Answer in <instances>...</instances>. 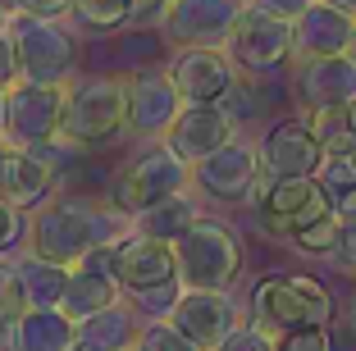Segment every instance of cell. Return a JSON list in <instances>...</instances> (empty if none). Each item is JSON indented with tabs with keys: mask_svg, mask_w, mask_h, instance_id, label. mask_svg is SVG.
<instances>
[{
	"mask_svg": "<svg viewBox=\"0 0 356 351\" xmlns=\"http://www.w3.org/2000/svg\"><path fill=\"white\" fill-rule=\"evenodd\" d=\"M133 233V219L110 206V197L96 201L83 192H55L42 210H32L28 247L60 265H83L92 251L115 247Z\"/></svg>",
	"mask_w": 356,
	"mask_h": 351,
	"instance_id": "cell-1",
	"label": "cell"
},
{
	"mask_svg": "<svg viewBox=\"0 0 356 351\" xmlns=\"http://www.w3.org/2000/svg\"><path fill=\"white\" fill-rule=\"evenodd\" d=\"M128 128V78L124 73H74L64 83V137L101 146Z\"/></svg>",
	"mask_w": 356,
	"mask_h": 351,
	"instance_id": "cell-2",
	"label": "cell"
},
{
	"mask_svg": "<svg viewBox=\"0 0 356 351\" xmlns=\"http://www.w3.org/2000/svg\"><path fill=\"white\" fill-rule=\"evenodd\" d=\"M247 320L261 324L270 338H288L306 324H334V297L311 274H274L252 288Z\"/></svg>",
	"mask_w": 356,
	"mask_h": 351,
	"instance_id": "cell-3",
	"label": "cell"
},
{
	"mask_svg": "<svg viewBox=\"0 0 356 351\" xmlns=\"http://www.w3.org/2000/svg\"><path fill=\"white\" fill-rule=\"evenodd\" d=\"M183 187H192V165L165 142V137H156V142L137 146L124 165H119V174L110 178V192H105V197H110L115 210H124L128 219H137L147 206L174 197Z\"/></svg>",
	"mask_w": 356,
	"mask_h": 351,
	"instance_id": "cell-4",
	"label": "cell"
},
{
	"mask_svg": "<svg viewBox=\"0 0 356 351\" xmlns=\"http://www.w3.org/2000/svg\"><path fill=\"white\" fill-rule=\"evenodd\" d=\"M183 288H233L242 274V238L220 215H201L174 242Z\"/></svg>",
	"mask_w": 356,
	"mask_h": 351,
	"instance_id": "cell-5",
	"label": "cell"
},
{
	"mask_svg": "<svg viewBox=\"0 0 356 351\" xmlns=\"http://www.w3.org/2000/svg\"><path fill=\"white\" fill-rule=\"evenodd\" d=\"M10 37L19 46V69L28 83H69L78 73V37L69 19H42V14L14 10Z\"/></svg>",
	"mask_w": 356,
	"mask_h": 351,
	"instance_id": "cell-6",
	"label": "cell"
},
{
	"mask_svg": "<svg viewBox=\"0 0 356 351\" xmlns=\"http://www.w3.org/2000/svg\"><path fill=\"white\" fill-rule=\"evenodd\" d=\"M261 146L247 142V137H233L220 151H210L206 160L192 165V192L201 201H215V206H256V192H261Z\"/></svg>",
	"mask_w": 356,
	"mask_h": 351,
	"instance_id": "cell-7",
	"label": "cell"
},
{
	"mask_svg": "<svg viewBox=\"0 0 356 351\" xmlns=\"http://www.w3.org/2000/svg\"><path fill=\"white\" fill-rule=\"evenodd\" d=\"M224 51L233 55V64L247 78H261V73H274V69L297 60V37H293V23L288 19L265 14L247 0V10H242V19H238V28H233Z\"/></svg>",
	"mask_w": 356,
	"mask_h": 351,
	"instance_id": "cell-8",
	"label": "cell"
},
{
	"mask_svg": "<svg viewBox=\"0 0 356 351\" xmlns=\"http://www.w3.org/2000/svg\"><path fill=\"white\" fill-rule=\"evenodd\" d=\"M256 210H261L265 233L274 238H293L306 224L334 215V201H329L325 183L320 178H261V192H256Z\"/></svg>",
	"mask_w": 356,
	"mask_h": 351,
	"instance_id": "cell-9",
	"label": "cell"
},
{
	"mask_svg": "<svg viewBox=\"0 0 356 351\" xmlns=\"http://www.w3.org/2000/svg\"><path fill=\"white\" fill-rule=\"evenodd\" d=\"M64 133V83H28L5 87V142L42 146Z\"/></svg>",
	"mask_w": 356,
	"mask_h": 351,
	"instance_id": "cell-10",
	"label": "cell"
},
{
	"mask_svg": "<svg viewBox=\"0 0 356 351\" xmlns=\"http://www.w3.org/2000/svg\"><path fill=\"white\" fill-rule=\"evenodd\" d=\"M293 96L302 114L347 110L356 101V60L352 55H306L293 64Z\"/></svg>",
	"mask_w": 356,
	"mask_h": 351,
	"instance_id": "cell-11",
	"label": "cell"
},
{
	"mask_svg": "<svg viewBox=\"0 0 356 351\" xmlns=\"http://www.w3.org/2000/svg\"><path fill=\"white\" fill-rule=\"evenodd\" d=\"M256 146H261V165L270 178H315L320 160H325V137L315 133L306 114L270 124Z\"/></svg>",
	"mask_w": 356,
	"mask_h": 351,
	"instance_id": "cell-12",
	"label": "cell"
},
{
	"mask_svg": "<svg viewBox=\"0 0 356 351\" xmlns=\"http://www.w3.org/2000/svg\"><path fill=\"white\" fill-rule=\"evenodd\" d=\"M247 0H174L165 19V42L169 46H229Z\"/></svg>",
	"mask_w": 356,
	"mask_h": 351,
	"instance_id": "cell-13",
	"label": "cell"
},
{
	"mask_svg": "<svg viewBox=\"0 0 356 351\" xmlns=\"http://www.w3.org/2000/svg\"><path fill=\"white\" fill-rule=\"evenodd\" d=\"M169 320L188 333L201 351H215L242 324V306L233 301V288H183Z\"/></svg>",
	"mask_w": 356,
	"mask_h": 351,
	"instance_id": "cell-14",
	"label": "cell"
},
{
	"mask_svg": "<svg viewBox=\"0 0 356 351\" xmlns=\"http://www.w3.org/2000/svg\"><path fill=\"white\" fill-rule=\"evenodd\" d=\"M183 110V92L169 78V69H137L128 78V133L142 142H156Z\"/></svg>",
	"mask_w": 356,
	"mask_h": 351,
	"instance_id": "cell-15",
	"label": "cell"
},
{
	"mask_svg": "<svg viewBox=\"0 0 356 351\" xmlns=\"http://www.w3.org/2000/svg\"><path fill=\"white\" fill-rule=\"evenodd\" d=\"M165 69L178 83L183 101H224L233 92V83L242 78V69L233 64V55L224 46H183Z\"/></svg>",
	"mask_w": 356,
	"mask_h": 351,
	"instance_id": "cell-16",
	"label": "cell"
},
{
	"mask_svg": "<svg viewBox=\"0 0 356 351\" xmlns=\"http://www.w3.org/2000/svg\"><path fill=\"white\" fill-rule=\"evenodd\" d=\"M60 178H64V169L51 165L42 151L10 146L5 151V165H0V201H10V206L32 215V210H42L60 192Z\"/></svg>",
	"mask_w": 356,
	"mask_h": 351,
	"instance_id": "cell-17",
	"label": "cell"
},
{
	"mask_svg": "<svg viewBox=\"0 0 356 351\" xmlns=\"http://www.w3.org/2000/svg\"><path fill=\"white\" fill-rule=\"evenodd\" d=\"M115 279L124 288V297H137V292L160 288V283H174L178 279L174 242L147 238V233H128L115 247Z\"/></svg>",
	"mask_w": 356,
	"mask_h": 351,
	"instance_id": "cell-18",
	"label": "cell"
},
{
	"mask_svg": "<svg viewBox=\"0 0 356 351\" xmlns=\"http://www.w3.org/2000/svg\"><path fill=\"white\" fill-rule=\"evenodd\" d=\"M233 137H238V124L229 119V110H224L220 101H183V110H178V119L169 124L165 142L174 146L188 165H197V160H206L210 151H220Z\"/></svg>",
	"mask_w": 356,
	"mask_h": 351,
	"instance_id": "cell-19",
	"label": "cell"
},
{
	"mask_svg": "<svg viewBox=\"0 0 356 351\" xmlns=\"http://www.w3.org/2000/svg\"><path fill=\"white\" fill-rule=\"evenodd\" d=\"M115 247H119V242H115ZM115 247L92 251L83 265L69 269V288H64L60 306L69 310L74 320H87V315L115 306V301L124 297V288H119V279H115Z\"/></svg>",
	"mask_w": 356,
	"mask_h": 351,
	"instance_id": "cell-20",
	"label": "cell"
},
{
	"mask_svg": "<svg viewBox=\"0 0 356 351\" xmlns=\"http://www.w3.org/2000/svg\"><path fill=\"white\" fill-rule=\"evenodd\" d=\"M352 28H356V14H347L343 5H334V0H311L306 14L293 23L297 60H306V55H343L347 46H352Z\"/></svg>",
	"mask_w": 356,
	"mask_h": 351,
	"instance_id": "cell-21",
	"label": "cell"
},
{
	"mask_svg": "<svg viewBox=\"0 0 356 351\" xmlns=\"http://www.w3.org/2000/svg\"><path fill=\"white\" fill-rule=\"evenodd\" d=\"M78 320L64 306H28L14 320V351H74Z\"/></svg>",
	"mask_w": 356,
	"mask_h": 351,
	"instance_id": "cell-22",
	"label": "cell"
},
{
	"mask_svg": "<svg viewBox=\"0 0 356 351\" xmlns=\"http://www.w3.org/2000/svg\"><path fill=\"white\" fill-rule=\"evenodd\" d=\"M137 333H142V310L128 297H119L115 306H105V310H96V315H87V320H78V347L124 351V347L137 342Z\"/></svg>",
	"mask_w": 356,
	"mask_h": 351,
	"instance_id": "cell-23",
	"label": "cell"
},
{
	"mask_svg": "<svg viewBox=\"0 0 356 351\" xmlns=\"http://www.w3.org/2000/svg\"><path fill=\"white\" fill-rule=\"evenodd\" d=\"M201 215H206V210H201L197 192L183 187V192H174V197H165V201L142 210V215L133 219V233H147V238H160V242H178Z\"/></svg>",
	"mask_w": 356,
	"mask_h": 351,
	"instance_id": "cell-24",
	"label": "cell"
},
{
	"mask_svg": "<svg viewBox=\"0 0 356 351\" xmlns=\"http://www.w3.org/2000/svg\"><path fill=\"white\" fill-rule=\"evenodd\" d=\"M14 269H19V283L28 292V306H60L64 288H69V269L74 265H60V260L42 256V251L23 247L19 256H10Z\"/></svg>",
	"mask_w": 356,
	"mask_h": 351,
	"instance_id": "cell-25",
	"label": "cell"
},
{
	"mask_svg": "<svg viewBox=\"0 0 356 351\" xmlns=\"http://www.w3.org/2000/svg\"><path fill=\"white\" fill-rule=\"evenodd\" d=\"M320 183L325 192H347L356 187V133L352 128H338L325 137V160H320Z\"/></svg>",
	"mask_w": 356,
	"mask_h": 351,
	"instance_id": "cell-26",
	"label": "cell"
},
{
	"mask_svg": "<svg viewBox=\"0 0 356 351\" xmlns=\"http://www.w3.org/2000/svg\"><path fill=\"white\" fill-rule=\"evenodd\" d=\"M69 23L87 32H124L133 28V0H74Z\"/></svg>",
	"mask_w": 356,
	"mask_h": 351,
	"instance_id": "cell-27",
	"label": "cell"
},
{
	"mask_svg": "<svg viewBox=\"0 0 356 351\" xmlns=\"http://www.w3.org/2000/svg\"><path fill=\"white\" fill-rule=\"evenodd\" d=\"M288 242H293L302 256H334L338 242H343V219L325 215V219H315V224H306L302 233H293Z\"/></svg>",
	"mask_w": 356,
	"mask_h": 351,
	"instance_id": "cell-28",
	"label": "cell"
},
{
	"mask_svg": "<svg viewBox=\"0 0 356 351\" xmlns=\"http://www.w3.org/2000/svg\"><path fill=\"white\" fill-rule=\"evenodd\" d=\"M220 105L229 110V119L238 124V133H242V128H252L256 119L265 114V96H261V87H256V83H247V78H238V83H233V92L224 96Z\"/></svg>",
	"mask_w": 356,
	"mask_h": 351,
	"instance_id": "cell-29",
	"label": "cell"
},
{
	"mask_svg": "<svg viewBox=\"0 0 356 351\" xmlns=\"http://www.w3.org/2000/svg\"><path fill=\"white\" fill-rule=\"evenodd\" d=\"M137 342H142V351H201L197 342L188 338V333L169 320V315H165V320H142Z\"/></svg>",
	"mask_w": 356,
	"mask_h": 351,
	"instance_id": "cell-30",
	"label": "cell"
},
{
	"mask_svg": "<svg viewBox=\"0 0 356 351\" xmlns=\"http://www.w3.org/2000/svg\"><path fill=\"white\" fill-rule=\"evenodd\" d=\"M28 233H32V215L10 201H0V260L5 256H19L28 247Z\"/></svg>",
	"mask_w": 356,
	"mask_h": 351,
	"instance_id": "cell-31",
	"label": "cell"
},
{
	"mask_svg": "<svg viewBox=\"0 0 356 351\" xmlns=\"http://www.w3.org/2000/svg\"><path fill=\"white\" fill-rule=\"evenodd\" d=\"M178 297H183V279L160 283V288H147V292H137V297H128V301L142 310V320H165V315H174Z\"/></svg>",
	"mask_w": 356,
	"mask_h": 351,
	"instance_id": "cell-32",
	"label": "cell"
},
{
	"mask_svg": "<svg viewBox=\"0 0 356 351\" xmlns=\"http://www.w3.org/2000/svg\"><path fill=\"white\" fill-rule=\"evenodd\" d=\"M215 351H279V338H270V333H265L261 324L242 320L238 329H233V333H229V338H224Z\"/></svg>",
	"mask_w": 356,
	"mask_h": 351,
	"instance_id": "cell-33",
	"label": "cell"
},
{
	"mask_svg": "<svg viewBox=\"0 0 356 351\" xmlns=\"http://www.w3.org/2000/svg\"><path fill=\"white\" fill-rule=\"evenodd\" d=\"M279 351H334V333H329V324H306V329L279 338Z\"/></svg>",
	"mask_w": 356,
	"mask_h": 351,
	"instance_id": "cell-34",
	"label": "cell"
},
{
	"mask_svg": "<svg viewBox=\"0 0 356 351\" xmlns=\"http://www.w3.org/2000/svg\"><path fill=\"white\" fill-rule=\"evenodd\" d=\"M174 0H133V28H165Z\"/></svg>",
	"mask_w": 356,
	"mask_h": 351,
	"instance_id": "cell-35",
	"label": "cell"
},
{
	"mask_svg": "<svg viewBox=\"0 0 356 351\" xmlns=\"http://www.w3.org/2000/svg\"><path fill=\"white\" fill-rule=\"evenodd\" d=\"M23 78V69H19V46H14V37H10V28L0 32V92L5 87H14Z\"/></svg>",
	"mask_w": 356,
	"mask_h": 351,
	"instance_id": "cell-36",
	"label": "cell"
},
{
	"mask_svg": "<svg viewBox=\"0 0 356 351\" xmlns=\"http://www.w3.org/2000/svg\"><path fill=\"white\" fill-rule=\"evenodd\" d=\"M19 10L42 14V19H74V0H23Z\"/></svg>",
	"mask_w": 356,
	"mask_h": 351,
	"instance_id": "cell-37",
	"label": "cell"
},
{
	"mask_svg": "<svg viewBox=\"0 0 356 351\" xmlns=\"http://www.w3.org/2000/svg\"><path fill=\"white\" fill-rule=\"evenodd\" d=\"M256 10H265V14H279V19H288V23H297L306 14V5L311 0H252Z\"/></svg>",
	"mask_w": 356,
	"mask_h": 351,
	"instance_id": "cell-38",
	"label": "cell"
},
{
	"mask_svg": "<svg viewBox=\"0 0 356 351\" xmlns=\"http://www.w3.org/2000/svg\"><path fill=\"white\" fill-rule=\"evenodd\" d=\"M334 260H343L347 269H356V219H343V242H338Z\"/></svg>",
	"mask_w": 356,
	"mask_h": 351,
	"instance_id": "cell-39",
	"label": "cell"
},
{
	"mask_svg": "<svg viewBox=\"0 0 356 351\" xmlns=\"http://www.w3.org/2000/svg\"><path fill=\"white\" fill-rule=\"evenodd\" d=\"M0 351H14V320H0Z\"/></svg>",
	"mask_w": 356,
	"mask_h": 351,
	"instance_id": "cell-40",
	"label": "cell"
},
{
	"mask_svg": "<svg viewBox=\"0 0 356 351\" xmlns=\"http://www.w3.org/2000/svg\"><path fill=\"white\" fill-rule=\"evenodd\" d=\"M347 128H352V133H356V101L347 105Z\"/></svg>",
	"mask_w": 356,
	"mask_h": 351,
	"instance_id": "cell-41",
	"label": "cell"
},
{
	"mask_svg": "<svg viewBox=\"0 0 356 351\" xmlns=\"http://www.w3.org/2000/svg\"><path fill=\"white\" fill-rule=\"evenodd\" d=\"M0 137H5V92H0Z\"/></svg>",
	"mask_w": 356,
	"mask_h": 351,
	"instance_id": "cell-42",
	"label": "cell"
},
{
	"mask_svg": "<svg viewBox=\"0 0 356 351\" xmlns=\"http://www.w3.org/2000/svg\"><path fill=\"white\" fill-rule=\"evenodd\" d=\"M334 5H343L347 14H356V0H334Z\"/></svg>",
	"mask_w": 356,
	"mask_h": 351,
	"instance_id": "cell-43",
	"label": "cell"
},
{
	"mask_svg": "<svg viewBox=\"0 0 356 351\" xmlns=\"http://www.w3.org/2000/svg\"><path fill=\"white\" fill-rule=\"evenodd\" d=\"M5 151H10V142H5V137H0V165H5Z\"/></svg>",
	"mask_w": 356,
	"mask_h": 351,
	"instance_id": "cell-44",
	"label": "cell"
},
{
	"mask_svg": "<svg viewBox=\"0 0 356 351\" xmlns=\"http://www.w3.org/2000/svg\"><path fill=\"white\" fill-rule=\"evenodd\" d=\"M347 55H352V60H356V28H352V46H347Z\"/></svg>",
	"mask_w": 356,
	"mask_h": 351,
	"instance_id": "cell-45",
	"label": "cell"
},
{
	"mask_svg": "<svg viewBox=\"0 0 356 351\" xmlns=\"http://www.w3.org/2000/svg\"><path fill=\"white\" fill-rule=\"evenodd\" d=\"M0 5H10V10H19V5H23V0H0Z\"/></svg>",
	"mask_w": 356,
	"mask_h": 351,
	"instance_id": "cell-46",
	"label": "cell"
},
{
	"mask_svg": "<svg viewBox=\"0 0 356 351\" xmlns=\"http://www.w3.org/2000/svg\"><path fill=\"white\" fill-rule=\"evenodd\" d=\"M124 351H142V342H133V347H124Z\"/></svg>",
	"mask_w": 356,
	"mask_h": 351,
	"instance_id": "cell-47",
	"label": "cell"
},
{
	"mask_svg": "<svg viewBox=\"0 0 356 351\" xmlns=\"http://www.w3.org/2000/svg\"><path fill=\"white\" fill-rule=\"evenodd\" d=\"M352 329H356V306H352Z\"/></svg>",
	"mask_w": 356,
	"mask_h": 351,
	"instance_id": "cell-48",
	"label": "cell"
},
{
	"mask_svg": "<svg viewBox=\"0 0 356 351\" xmlns=\"http://www.w3.org/2000/svg\"><path fill=\"white\" fill-rule=\"evenodd\" d=\"M74 351H87V347H74Z\"/></svg>",
	"mask_w": 356,
	"mask_h": 351,
	"instance_id": "cell-49",
	"label": "cell"
}]
</instances>
